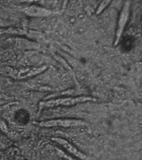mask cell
Returning <instances> with one entry per match:
<instances>
[{"label":"cell","mask_w":142,"mask_h":160,"mask_svg":"<svg viewBox=\"0 0 142 160\" xmlns=\"http://www.w3.org/2000/svg\"><path fill=\"white\" fill-rule=\"evenodd\" d=\"M95 101V98L90 97H79L76 98H66L61 99L53 101L50 103L52 106H71L75 105L80 102H86L88 101Z\"/></svg>","instance_id":"obj_1"},{"label":"cell","mask_w":142,"mask_h":160,"mask_svg":"<svg viewBox=\"0 0 142 160\" xmlns=\"http://www.w3.org/2000/svg\"><path fill=\"white\" fill-rule=\"evenodd\" d=\"M49 125V126L67 128L83 126L85 125V122L81 120L61 119L51 121L48 123V125Z\"/></svg>","instance_id":"obj_2"},{"label":"cell","mask_w":142,"mask_h":160,"mask_svg":"<svg viewBox=\"0 0 142 160\" xmlns=\"http://www.w3.org/2000/svg\"><path fill=\"white\" fill-rule=\"evenodd\" d=\"M55 140L60 144L63 146L64 148L66 149L67 151L75 156H77V157L82 159H83L86 157V156L85 155L78 151L76 148L72 146L66 140L59 138L55 139Z\"/></svg>","instance_id":"obj_3"},{"label":"cell","mask_w":142,"mask_h":160,"mask_svg":"<svg viewBox=\"0 0 142 160\" xmlns=\"http://www.w3.org/2000/svg\"><path fill=\"white\" fill-rule=\"evenodd\" d=\"M15 118L16 121L18 123L25 124L28 122L29 116L27 111L23 109H20L17 111Z\"/></svg>","instance_id":"obj_4"}]
</instances>
